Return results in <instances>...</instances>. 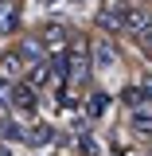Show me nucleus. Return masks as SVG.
Masks as SVG:
<instances>
[{"mask_svg":"<svg viewBox=\"0 0 152 156\" xmlns=\"http://www.w3.org/2000/svg\"><path fill=\"white\" fill-rule=\"evenodd\" d=\"M8 105H12L19 117H31L39 109V90L31 86V82H16V86L8 90Z\"/></svg>","mask_w":152,"mask_h":156,"instance_id":"1","label":"nucleus"},{"mask_svg":"<svg viewBox=\"0 0 152 156\" xmlns=\"http://www.w3.org/2000/svg\"><path fill=\"white\" fill-rule=\"evenodd\" d=\"M90 51H94V66H97V70H113V66H117V47L109 43V39H97Z\"/></svg>","mask_w":152,"mask_h":156,"instance_id":"2","label":"nucleus"},{"mask_svg":"<svg viewBox=\"0 0 152 156\" xmlns=\"http://www.w3.org/2000/svg\"><path fill=\"white\" fill-rule=\"evenodd\" d=\"M23 144H31V148H47V144H58V133L51 125H31L27 136H23Z\"/></svg>","mask_w":152,"mask_h":156,"instance_id":"3","label":"nucleus"},{"mask_svg":"<svg viewBox=\"0 0 152 156\" xmlns=\"http://www.w3.org/2000/svg\"><path fill=\"white\" fill-rule=\"evenodd\" d=\"M152 16L144 12V8H125V31H133V35H144L148 31Z\"/></svg>","mask_w":152,"mask_h":156,"instance_id":"4","label":"nucleus"},{"mask_svg":"<svg viewBox=\"0 0 152 156\" xmlns=\"http://www.w3.org/2000/svg\"><path fill=\"white\" fill-rule=\"evenodd\" d=\"M12 51L19 55V62H23V66H31V62H39V58H43V43H39V39H23V43H16Z\"/></svg>","mask_w":152,"mask_h":156,"instance_id":"5","label":"nucleus"},{"mask_svg":"<svg viewBox=\"0 0 152 156\" xmlns=\"http://www.w3.org/2000/svg\"><path fill=\"white\" fill-rule=\"evenodd\" d=\"M0 78H23V62L16 51H4L0 55Z\"/></svg>","mask_w":152,"mask_h":156,"instance_id":"6","label":"nucleus"},{"mask_svg":"<svg viewBox=\"0 0 152 156\" xmlns=\"http://www.w3.org/2000/svg\"><path fill=\"white\" fill-rule=\"evenodd\" d=\"M39 43H43V47H66V27H58V23H47V27L39 31Z\"/></svg>","mask_w":152,"mask_h":156,"instance_id":"7","label":"nucleus"},{"mask_svg":"<svg viewBox=\"0 0 152 156\" xmlns=\"http://www.w3.org/2000/svg\"><path fill=\"white\" fill-rule=\"evenodd\" d=\"M121 101H125L129 109H148V98H144V90H140V82L125 86V90H121Z\"/></svg>","mask_w":152,"mask_h":156,"instance_id":"8","label":"nucleus"},{"mask_svg":"<svg viewBox=\"0 0 152 156\" xmlns=\"http://www.w3.org/2000/svg\"><path fill=\"white\" fill-rule=\"evenodd\" d=\"M133 133L140 140H152V109H136L133 113Z\"/></svg>","mask_w":152,"mask_h":156,"instance_id":"9","label":"nucleus"},{"mask_svg":"<svg viewBox=\"0 0 152 156\" xmlns=\"http://www.w3.org/2000/svg\"><path fill=\"white\" fill-rule=\"evenodd\" d=\"M0 136H4V140H23L27 129H23L19 121H0Z\"/></svg>","mask_w":152,"mask_h":156,"instance_id":"10","label":"nucleus"},{"mask_svg":"<svg viewBox=\"0 0 152 156\" xmlns=\"http://www.w3.org/2000/svg\"><path fill=\"white\" fill-rule=\"evenodd\" d=\"M105 105H109V94H90V101H86V117H101Z\"/></svg>","mask_w":152,"mask_h":156,"instance_id":"11","label":"nucleus"},{"mask_svg":"<svg viewBox=\"0 0 152 156\" xmlns=\"http://www.w3.org/2000/svg\"><path fill=\"white\" fill-rule=\"evenodd\" d=\"M78 152L82 156H101V148H97V140L90 133H78Z\"/></svg>","mask_w":152,"mask_h":156,"instance_id":"12","label":"nucleus"},{"mask_svg":"<svg viewBox=\"0 0 152 156\" xmlns=\"http://www.w3.org/2000/svg\"><path fill=\"white\" fill-rule=\"evenodd\" d=\"M140 90H144V98H148V109H152V74L140 78Z\"/></svg>","mask_w":152,"mask_h":156,"instance_id":"13","label":"nucleus"},{"mask_svg":"<svg viewBox=\"0 0 152 156\" xmlns=\"http://www.w3.org/2000/svg\"><path fill=\"white\" fill-rule=\"evenodd\" d=\"M8 90H12V86H8V78H0V101H8Z\"/></svg>","mask_w":152,"mask_h":156,"instance_id":"14","label":"nucleus"},{"mask_svg":"<svg viewBox=\"0 0 152 156\" xmlns=\"http://www.w3.org/2000/svg\"><path fill=\"white\" fill-rule=\"evenodd\" d=\"M0 4H4V0H0Z\"/></svg>","mask_w":152,"mask_h":156,"instance_id":"15","label":"nucleus"}]
</instances>
